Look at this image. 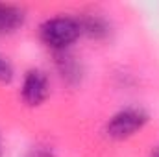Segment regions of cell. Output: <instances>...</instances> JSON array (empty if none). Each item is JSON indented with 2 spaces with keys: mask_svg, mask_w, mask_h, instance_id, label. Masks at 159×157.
<instances>
[{
  "mask_svg": "<svg viewBox=\"0 0 159 157\" xmlns=\"http://www.w3.org/2000/svg\"><path fill=\"white\" fill-rule=\"evenodd\" d=\"M80 35L81 26L76 17H52L39 26L41 41L54 52H65L72 43L78 41Z\"/></svg>",
  "mask_w": 159,
  "mask_h": 157,
  "instance_id": "cell-1",
  "label": "cell"
},
{
  "mask_svg": "<svg viewBox=\"0 0 159 157\" xmlns=\"http://www.w3.org/2000/svg\"><path fill=\"white\" fill-rule=\"evenodd\" d=\"M148 122V115L139 107H126L106 122L104 133L113 141H124L139 133Z\"/></svg>",
  "mask_w": 159,
  "mask_h": 157,
  "instance_id": "cell-2",
  "label": "cell"
},
{
  "mask_svg": "<svg viewBox=\"0 0 159 157\" xmlns=\"http://www.w3.org/2000/svg\"><path fill=\"white\" fill-rule=\"evenodd\" d=\"M50 87H48V78L43 70L32 69L24 74L22 87H20V98L26 105L37 107L48 98Z\"/></svg>",
  "mask_w": 159,
  "mask_h": 157,
  "instance_id": "cell-3",
  "label": "cell"
},
{
  "mask_svg": "<svg viewBox=\"0 0 159 157\" xmlns=\"http://www.w3.org/2000/svg\"><path fill=\"white\" fill-rule=\"evenodd\" d=\"M56 67H57V72L63 78V81H67L69 85H78L81 81V76H83L81 63L67 50L56 52Z\"/></svg>",
  "mask_w": 159,
  "mask_h": 157,
  "instance_id": "cell-4",
  "label": "cell"
},
{
  "mask_svg": "<svg viewBox=\"0 0 159 157\" xmlns=\"http://www.w3.org/2000/svg\"><path fill=\"white\" fill-rule=\"evenodd\" d=\"M78 22L81 26V35L85 34L91 39H106L111 32L107 19L98 13H83L81 17H78Z\"/></svg>",
  "mask_w": 159,
  "mask_h": 157,
  "instance_id": "cell-5",
  "label": "cell"
},
{
  "mask_svg": "<svg viewBox=\"0 0 159 157\" xmlns=\"http://www.w3.org/2000/svg\"><path fill=\"white\" fill-rule=\"evenodd\" d=\"M26 20V11L13 4H0V35L17 32Z\"/></svg>",
  "mask_w": 159,
  "mask_h": 157,
  "instance_id": "cell-6",
  "label": "cell"
},
{
  "mask_svg": "<svg viewBox=\"0 0 159 157\" xmlns=\"http://www.w3.org/2000/svg\"><path fill=\"white\" fill-rule=\"evenodd\" d=\"M13 76H15V70H13V65L9 63L7 57H4L0 54V83L2 85H7L13 81Z\"/></svg>",
  "mask_w": 159,
  "mask_h": 157,
  "instance_id": "cell-7",
  "label": "cell"
},
{
  "mask_svg": "<svg viewBox=\"0 0 159 157\" xmlns=\"http://www.w3.org/2000/svg\"><path fill=\"white\" fill-rule=\"evenodd\" d=\"M26 157H56V152H54V148H52L50 144L41 142V144L32 146V148L28 150Z\"/></svg>",
  "mask_w": 159,
  "mask_h": 157,
  "instance_id": "cell-8",
  "label": "cell"
},
{
  "mask_svg": "<svg viewBox=\"0 0 159 157\" xmlns=\"http://www.w3.org/2000/svg\"><path fill=\"white\" fill-rule=\"evenodd\" d=\"M150 157H159V146H156V148L152 150V155Z\"/></svg>",
  "mask_w": 159,
  "mask_h": 157,
  "instance_id": "cell-9",
  "label": "cell"
},
{
  "mask_svg": "<svg viewBox=\"0 0 159 157\" xmlns=\"http://www.w3.org/2000/svg\"><path fill=\"white\" fill-rule=\"evenodd\" d=\"M0 157H2V142H0Z\"/></svg>",
  "mask_w": 159,
  "mask_h": 157,
  "instance_id": "cell-10",
  "label": "cell"
}]
</instances>
